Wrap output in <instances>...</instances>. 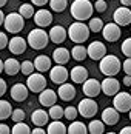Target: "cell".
I'll return each mask as SVG.
<instances>
[{"mask_svg": "<svg viewBox=\"0 0 131 134\" xmlns=\"http://www.w3.org/2000/svg\"><path fill=\"white\" fill-rule=\"evenodd\" d=\"M94 13V5L91 0H74L71 3V15L74 17V20L83 22V20H90Z\"/></svg>", "mask_w": 131, "mask_h": 134, "instance_id": "cell-1", "label": "cell"}, {"mask_svg": "<svg viewBox=\"0 0 131 134\" xmlns=\"http://www.w3.org/2000/svg\"><path fill=\"white\" fill-rule=\"evenodd\" d=\"M90 34H91V29H90V26L85 22L76 20L74 23H71L69 28H68V37L74 43H83V42H86L88 37H90Z\"/></svg>", "mask_w": 131, "mask_h": 134, "instance_id": "cell-2", "label": "cell"}, {"mask_svg": "<svg viewBox=\"0 0 131 134\" xmlns=\"http://www.w3.org/2000/svg\"><path fill=\"white\" fill-rule=\"evenodd\" d=\"M120 68H122V63L119 60V57L113 55V54H106L103 59L100 60L99 63V69L100 72L103 74L105 77H114L120 72Z\"/></svg>", "mask_w": 131, "mask_h": 134, "instance_id": "cell-3", "label": "cell"}, {"mask_svg": "<svg viewBox=\"0 0 131 134\" xmlns=\"http://www.w3.org/2000/svg\"><path fill=\"white\" fill-rule=\"evenodd\" d=\"M28 45L32 48V49H43L48 46V42H50V32H46L45 29L42 28H34L29 31L28 37Z\"/></svg>", "mask_w": 131, "mask_h": 134, "instance_id": "cell-4", "label": "cell"}, {"mask_svg": "<svg viewBox=\"0 0 131 134\" xmlns=\"http://www.w3.org/2000/svg\"><path fill=\"white\" fill-rule=\"evenodd\" d=\"M3 26L6 29V32L11 34H19L23 28H25V17L20 13H9L5 17V23Z\"/></svg>", "mask_w": 131, "mask_h": 134, "instance_id": "cell-5", "label": "cell"}, {"mask_svg": "<svg viewBox=\"0 0 131 134\" xmlns=\"http://www.w3.org/2000/svg\"><path fill=\"white\" fill-rule=\"evenodd\" d=\"M77 109H79V114H80L82 117L91 119V117H94V116L97 114L99 105H97V102H96L92 97H86V99H82V100L79 102Z\"/></svg>", "mask_w": 131, "mask_h": 134, "instance_id": "cell-6", "label": "cell"}, {"mask_svg": "<svg viewBox=\"0 0 131 134\" xmlns=\"http://www.w3.org/2000/svg\"><path fill=\"white\" fill-rule=\"evenodd\" d=\"M26 85H28V88H29L31 93L39 94L46 88V79H45L43 72H39V71H37V72H32V74L28 76Z\"/></svg>", "mask_w": 131, "mask_h": 134, "instance_id": "cell-7", "label": "cell"}, {"mask_svg": "<svg viewBox=\"0 0 131 134\" xmlns=\"http://www.w3.org/2000/svg\"><path fill=\"white\" fill-rule=\"evenodd\" d=\"M113 107L117 109L119 113H130L131 109V93L119 91L114 99H113Z\"/></svg>", "mask_w": 131, "mask_h": 134, "instance_id": "cell-8", "label": "cell"}, {"mask_svg": "<svg viewBox=\"0 0 131 134\" xmlns=\"http://www.w3.org/2000/svg\"><path fill=\"white\" fill-rule=\"evenodd\" d=\"M82 91L86 97H92L96 99L99 94L102 93V82H99L97 79H86L82 83Z\"/></svg>", "mask_w": 131, "mask_h": 134, "instance_id": "cell-9", "label": "cell"}, {"mask_svg": "<svg viewBox=\"0 0 131 134\" xmlns=\"http://www.w3.org/2000/svg\"><path fill=\"white\" fill-rule=\"evenodd\" d=\"M68 77H69V72H68V69L65 68V65L56 63V66H52L51 69H50V79H51V82L56 83V85L65 83V82L68 80Z\"/></svg>", "mask_w": 131, "mask_h": 134, "instance_id": "cell-10", "label": "cell"}, {"mask_svg": "<svg viewBox=\"0 0 131 134\" xmlns=\"http://www.w3.org/2000/svg\"><path fill=\"white\" fill-rule=\"evenodd\" d=\"M120 28L116 22H111V23H106L102 29V36H103V39L106 42H117L120 39V36H122V31H120Z\"/></svg>", "mask_w": 131, "mask_h": 134, "instance_id": "cell-11", "label": "cell"}, {"mask_svg": "<svg viewBox=\"0 0 131 134\" xmlns=\"http://www.w3.org/2000/svg\"><path fill=\"white\" fill-rule=\"evenodd\" d=\"M105 55H106V46H105L102 42L94 40L88 45V57L92 60H102Z\"/></svg>", "mask_w": 131, "mask_h": 134, "instance_id": "cell-12", "label": "cell"}, {"mask_svg": "<svg viewBox=\"0 0 131 134\" xmlns=\"http://www.w3.org/2000/svg\"><path fill=\"white\" fill-rule=\"evenodd\" d=\"M120 90V82L116 77H105L102 80V93L108 97H114Z\"/></svg>", "mask_w": 131, "mask_h": 134, "instance_id": "cell-13", "label": "cell"}, {"mask_svg": "<svg viewBox=\"0 0 131 134\" xmlns=\"http://www.w3.org/2000/svg\"><path fill=\"white\" fill-rule=\"evenodd\" d=\"M113 20L117 23L119 26H128L131 25V9L128 6L117 8L113 14Z\"/></svg>", "mask_w": 131, "mask_h": 134, "instance_id": "cell-14", "label": "cell"}, {"mask_svg": "<svg viewBox=\"0 0 131 134\" xmlns=\"http://www.w3.org/2000/svg\"><path fill=\"white\" fill-rule=\"evenodd\" d=\"M26 46H29V45H28V40H25V39L20 37V36H14L13 39L9 40V43H8V48H9V51H11L14 55L23 54L26 51Z\"/></svg>", "mask_w": 131, "mask_h": 134, "instance_id": "cell-15", "label": "cell"}, {"mask_svg": "<svg viewBox=\"0 0 131 134\" xmlns=\"http://www.w3.org/2000/svg\"><path fill=\"white\" fill-rule=\"evenodd\" d=\"M9 94L14 102H23L29 94V88H28V85H23V83H15L9 90Z\"/></svg>", "mask_w": 131, "mask_h": 134, "instance_id": "cell-16", "label": "cell"}, {"mask_svg": "<svg viewBox=\"0 0 131 134\" xmlns=\"http://www.w3.org/2000/svg\"><path fill=\"white\" fill-rule=\"evenodd\" d=\"M57 96L59 94L56 93L54 90H50V88H45L42 93H39V103L42 107H52L56 105L57 102Z\"/></svg>", "mask_w": 131, "mask_h": 134, "instance_id": "cell-17", "label": "cell"}, {"mask_svg": "<svg viewBox=\"0 0 131 134\" xmlns=\"http://www.w3.org/2000/svg\"><path fill=\"white\" fill-rule=\"evenodd\" d=\"M66 37H68V31L62 25H56V26H52L50 29V40L52 43H56V45L63 43L66 40Z\"/></svg>", "mask_w": 131, "mask_h": 134, "instance_id": "cell-18", "label": "cell"}, {"mask_svg": "<svg viewBox=\"0 0 131 134\" xmlns=\"http://www.w3.org/2000/svg\"><path fill=\"white\" fill-rule=\"evenodd\" d=\"M34 22L39 28H46L52 23V14L48 9H39L34 14Z\"/></svg>", "mask_w": 131, "mask_h": 134, "instance_id": "cell-19", "label": "cell"}, {"mask_svg": "<svg viewBox=\"0 0 131 134\" xmlns=\"http://www.w3.org/2000/svg\"><path fill=\"white\" fill-rule=\"evenodd\" d=\"M59 97L63 100V102H71L74 97H76V88H74V85H71V83H62V85H59Z\"/></svg>", "mask_w": 131, "mask_h": 134, "instance_id": "cell-20", "label": "cell"}, {"mask_svg": "<svg viewBox=\"0 0 131 134\" xmlns=\"http://www.w3.org/2000/svg\"><path fill=\"white\" fill-rule=\"evenodd\" d=\"M119 113L116 108H105L103 111H102V120L105 122V125H108V126H114L116 123L119 122Z\"/></svg>", "mask_w": 131, "mask_h": 134, "instance_id": "cell-21", "label": "cell"}, {"mask_svg": "<svg viewBox=\"0 0 131 134\" xmlns=\"http://www.w3.org/2000/svg\"><path fill=\"white\" fill-rule=\"evenodd\" d=\"M50 119V113H46L45 109H36L31 114V122L34 123V126H45Z\"/></svg>", "mask_w": 131, "mask_h": 134, "instance_id": "cell-22", "label": "cell"}, {"mask_svg": "<svg viewBox=\"0 0 131 134\" xmlns=\"http://www.w3.org/2000/svg\"><path fill=\"white\" fill-rule=\"evenodd\" d=\"M69 77H71V80L74 82V83H83V82L88 79V69L85 66H74L71 69V72H69Z\"/></svg>", "mask_w": 131, "mask_h": 134, "instance_id": "cell-23", "label": "cell"}, {"mask_svg": "<svg viewBox=\"0 0 131 134\" xmlns=\"http://www.w3.org/2000/svg\"><path fill=\"white\" fill-rule=\"evenodd\" d=\"M69 57H71L69 51L63 46H59V48H56L52 51V60L56 63H59V65H66L69 62Z\"/></svg>", "mask_w": 131, "mask_h": 134, "instance_id": "cell-24", "label": "cell"}, {"mask_svg": "<svg viewBox=\"0 0 131 134\" xmlns=\"http://www.w3.org/2000/svg\"><path fill=\"white\" fill-rule=\"evenodd\" d=\"M34 66H36V69L39 72H46V71L51 69V59L48 55L40 54V55H37L34 59Z\"/></svg>", "mask_w": 131, "mask_h": 134, "instance_id": "cell-25", "label": "cell"}, {"mask_svg": "<svg viewBox=\"0 0 131 134\" xmlns=\"http://www.w3.org/2000/svg\"><path fill=\"white\" fill-rule=\"evenodd\" d=\"M20 68H22V63H20L17 59L9 57V59L5 60V72H6L8 76H15V74H19V72H20Z\"/></svg>", "mask_w": 131, "mask_h": 134, "instance_id": "cell-26", "label": "cell"}, {"mask_svg": "<svg viewBox=\"0 0 131 134\" xmlns=\"http://www.w3.org/2000/svg\"><path fill=\"white\" fill-rule=\"evenodd\" d=\"M71 55H73L74 60L83 62V60L88 57V48H85V46L80 45V43H76V46H73V49H71Z\"/></svg>", "mask_w": 131, "mask_h": 134, "instance_id": "cell-27", "label": "cell"}, {"mask_svg": "<svg viewBox=\"0 0 131 134\" xmlns=\"http://www.w3.org/2000/svg\"><path fill=\"white\" fill-rule=\"evenodd\" d=\"M46 133L48 134H65V133H68V128L60 120H52L48 125V128H46Z\"/></svg>", "mask_w": 131, "mask_h": 134, "instance_id": "cell-28", "label": "cell"}, {"mask_svg": "<svg viewBox=\"0 0 131 134\" xmlns=\"http://www.w3.org/2000/svg\"><path fill=\"white\" fill-rule=\"evenodd\" d=\"M88 133V126L83 122L73 120L71 125L68 126V134H86Z\"/></svg>", "mask_w": 131, "mask_h": 134, "instance_id": "cell-29", "label": "cell"}, {"mask_svg": "<svg viewBox=\"0 0 131 134\" xmlns=\"http://www.w3.org/2000/svg\"><path fill=\"white\" fill-rule=\"evenodd\" d=\"M13 114V105L8 100L0 99V120H6L9 119Z\"/></svg>", "mask_w": 131, "mask_h": 134, "instance_id": "cell-30", "label": "cell"}, {"mask_svg": "<svg viewBox=\"0 0 131 134\" xmlns=\"http://www.w3.org/2000/svg\"><path fill=\"white\" fill-rule=\"evenodd\" d=\"M88 133H91V134L105 133V122L103 120H91L90 125H88Z\"/></svg>", "mask_w": 131, "mask_h": 134, "instance_id": "cell-31", "label": "cell"}, {"mask_svg": "<svg viewBox=\"0 0 131 134\" xmlns=\"http://www.w3.org/2000/svg\"><path fill=\"white\" fill-rule=\"evenodd\" d=\"M11 133L13 134H29V133H32V130L26 125L25 122H15L14 126L11 128Z\"/></svg>", "mask_w": 131, "mask_h": 134, "instance_id": "cell-32", "label": "cell"}, {"mask_svg": "<svg viewBox=\"0 0 131 134\" xmlns=\"http://www.w3.org/2000/svg\"><path fill=\"white\" fill-rule=\"evenodd\" d=\"M50 117L51 119H54V120H59V119H62V117H65V109L60 107V105H52V107H50Z\"/></svg>", "mask_w": 131, "mask_h": 134, "instance_id": "cell-33", "label": "cell"}, {"mask_svg": "<svg viewBox=\"0 0 131 134\" xmlns=\"http://www.w3.org/2000/svg\"><path fill=\"white\" fill-rule=\"evenodd\" d=\"M50 6L56 13H63L68 8V0H50Z\"/></svg>", "mask_w": 131, "mask_h": 134, "instance_id": "cell-34", "label": "cell"}, {"mask_svg": "<svg viewBox=\"0 0 131 134\" xmlns=\"http://www.w3.org/2000/svg\"><path fill=\"white\" fill-rule=\"evenodd\" d=\"M88 26L91 29V32H102V29H103L105 25H103V22H102V19H99V17H91Z\"/></svg>", "mask_w": 131, "mask_h": 134, "instance_id": "cell-35", "label": "cell"}, {"mask_svg": "<svg viewBox=\"0 0 131 134\" xmlns=\"http://www.w3.org/2000/svg\"><path fill=\"white\" fill-rule=\"evenodd\" d=\"M19 13L22 14L25 19H31V17H34V5L32 3H23L20 8H19Z\"/></svg>", "mask_w": 131, "mask_h": 134, "instance_id": "cell-36", "label": "cell"}, {"mask_svg": "<svg viewBox=\"0 0 131 134\" xmlns=\"http://www.w3.org/2000/svg\"><path fill=\"white\" fill-rule=\"evenodd\" d=\"M34 62H29V60H25V62H22V68H20V71H22V74H25V76H29V74H32L34 72Z\"/></svg>", "mask_w": 131, "mask_h": 134, "instance_id": "cell-37", "label": "cell"}, {"mask_svg": "<svg viewBox=\"0 0 131 134\" xmlns=\"http://www.w3.org/2000/svg\"><path fill=\"white\" fill-rule=\"evenodd\" d=\"M79 116V109L76 107H66L65 108V119H68L69 122L76 120Z\"/></svg>", "mask_w": 131, "mask_h": 134, "instance_id": "cell-38", "label": "cell"}, {"mask_svg": "<svg viewBox=\"0 0 131 134\" xmlns=\"http://www.w3.org/2000/svg\"><path fill=\"white\" fill-rule=\"evenodd\" d=\"M26 117L25 111L23 109H20V108H17V109H13V114H11V120L15 123V122H23Z\"/></svg>", "mask_w": 131, "mask_h": 134, "instance_id": "cell-39", "label": "cell"}, {"mask_svg": "<svg viewBox=\"0 0 131 134\" xmlns=\"http://www.w3.org/2000/svg\"><path fill=\"white\" fill-rule=\"evenodd\" d=\"M120 49H122L123 55L131 57V37H128V39H125V40H123L122 46H120Z\"/></svg>", "mask_w": 131, "mask_h": 134, "instance_id": "cell-40", "label": "cell"}, {"mask_svg": "<svg viewBox=\"0 0 131 134\" xmlns=\"http://www.w3.org/2000/svg\"><path fill=\"white\" fill-rule=\"evenodd\" d=\"M94 9H96L97 13H105V11H106V2H105V0H96Z\"/></svg>", "mask_w": 131, "mask_h": 134, "instance_id": "cell-41", "label": "cell"}, {"mask_svg": "<svg viewBox=\"0 0 131 134\" xmlns=\"http://www.w3.org/2000/svg\"><path fill=\"white\" fill-rule=\"evenodd\" d=\"M8 43H9L8 36H6L5 32H0V51H2V49H5V48L8 46Z\"/></svg>", "mask_w": 131, "mask_h": 134, "instance_id": "cell-42", "label": "cell"}, {"mask_svg": "<svg viewBox=\"0 0 131 134\" xmlns=\"http://www.w3.org/2000/svg\"><path fill=\"white\" fill-rule=\"evenodd\" d=\"M122 71H125V74L131 76V57H128L123 63H122Z\"/></svg>", "mask_w": 131, "mask_h": 134, "instance_id": "cell-43", "label": "cell"}, {"mask_svg": "<svg viewBox=\"0 0 131 134\" xmlns=\"http://www.w3.org/2000/svg\"><path fill=\"white\" fill-rule=\"evenodd\" d=\"M6 90H8V86H6V82L0 77V97H3V96H5Z\"/></svg>", "mask_w": 131, "mask_h": 134, "instance_id": "cell-44", "label": "cell"}, {"mask_svg": "<svg viewBox=\"0 0 131 134\" xmlns=\"http://www.w3.org/2000/svg\"><path fill=\"white\" fill-rule=\"evenodd\" d=\"M31 3L34 6H45L46 3H50V0H31Z\"/></svg>", "mask_w": 131, "mask_h": 134, "instance_id": "cell-45", "label": "cell"}, {"mask_svg": "<svg viewBox=\"0 0 131 134\" xmlns=\"http://www.w3.org/2000/svg\"><path fill=\"white\" fill-rule=\"evenodd\" d=\"M9 133H11L9 126L5 125V123H0V134H9Z\"/></svg>", "mask_w": 131, "mask_h": 134, "instance_id": "cell-46", "label": "cell"}, {"mask_svg": "<svg viewBox=\"0 0 131 134\" xmlns=\"http://www.w3.org/2000/svg\"><path fill=\"white\" fill-rule=\"evenodd\" d=\"M46 133V130H43V126H34V130H32V134H45Z\"/></svg>", "mask_w": 131, "mask_h": 134, "instance_id": "cell-47", "label": "cell"}, {"mask_svg": "<svg viewBox=\"0 0 131 134\" xmlns=\"http://www.w3.org/2000/svg\"><path fill=\"white\" fill-rule=\"evenodd\" d=\"M122 83H123L125 86H131V76H130V74H127V76L123 77V80H122Z\"/></svg>", "mask_w": 131, "mask_h": 134, "instance_id": "cell-48", "label": "cell"}, {"mask_svg": "<svg viewBox=\"0 0 131 134\" xmlns=\"http://www.w3.org/2000/svg\"><path fill=\"white\" fill-rule=\"evenodd\" d=\"M120 134H131V126H123L120 130Z\"/></svg>", "mask_w": 131, "mask_h": 134, "instance_id": "cell-49", "label": "cell"}, {"mask_svg": "<svg viewBox=\"0 0 131 134\" xmlns=\"http://www.w3.org/2000/svg\"><path fill=\"white\" fill-rule=\"evenodd\" d=\"M5 17H6V15H5V14H3V11L0 9V26L5 23Z\"/></svg>", "mask_w": 131, "mask_h": 134, "instance_id": "cell-50", "label": "cell"}, {"mask_svg": "<svg viewBox=\"0 0 131 134\" xmlns=\"http://www.w3.org/2000/svg\"><path fill=\"white\" fill-rule=\"evenodd\" d=\"M122 6H131V0H120Z\"/></svg>", "mask_w": 131, "mask_h": 134, "instance_id": "cell-51", "label": "cell"}, {"mask_svg": "<svg viewBox=\"0 0 131 134\" xmlns=\"http://www.w3.org/2000/svg\"><path fill=\"white\" fill-rule=\"evenodd\" d=\"M2 72H5V62L0 60V74H2Z\"/></svg>", "mask_w": 131, "mask_h": 134, "instance_id": "cell-52", "label": "cell"}, {"mask_svg": "<svg viewBox=\"0 0 131 134\" xmlns=\"http://www.w3.org/2000/svg\"><path fill=\"white\" fill-rule=\"evenodd\" d=\"M6 2H8V0H0V8H2V6H5V5H6Z\"/></svg>", "mask_w": 131, "mask_h": 134, "instance_id": "cell-53", "label": "cell"}, {"mask_svg": "<svg viewBox=\"0 0 131 134\" xmlns=\"http://www.w3.org/2000/svg\"><path fill=\"white\" fill-rule=\"evenodd\" d=\"M128 119L131 120V109H130V113H128Z\"/></svg>", "mask_w": 131, "mask_h": 134, "instance_id": "cell-54", "label": "cell"}, {"mask_svg": "<svg viewBox=\"0 0 131 134\" xmlns=\"http://www.w3.org/2000/svg\"><path fill=\"white\" fill-rule=\"evenodd\" d=\"M91 2H96V0H91Z\"/></svg>", "mask_w": 131, "mask_h": 134, "instance_id": "cell-55", "label": "cell"}, {"mask_svg": "<svg viewBox=\"0 0 131 134\" xmlns=\"http://www.w3.org/2000/svg\"><path fill=\"white\" fill-rule=\"evenodd\" d=\"M130 88H131V86H130Z\"/></svg>", "mask_w": 131, "mask_h": 134, "instance_id": "cell-56", "label": "cell"}]
</instances>
